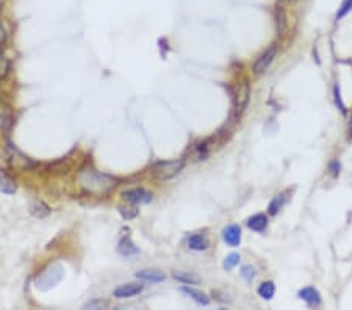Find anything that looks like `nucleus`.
<instances>
[{"label":"nucleus","mask_w":352,"mask_h":310,"mask_svg":"<svg viewBox=\"0 0 352 310\" xmlns=\"http://www.w3.org/2000/svg\"><path fill=\"white\" fill-rule=\"evenodd\" d=\"M77 180L86 193H91V195H96V196L108 195V193H111L114 187L117 185V180L114 177L102 174L93 170V168H85V170H82L77 176Z\"/></svg>","instance_id":"obj_1"},{"label":"nucleus","mask_w":352,"mask_h":310,"mask_svg":"<svg viewBox=\"0 0 352 310\" xmlns=\"http://www.w3.org/2000/svg\"><path fill=\"white\" fill-rule=\"evenodd\" d=\"M63 266L60 263H50L47 268L41 271V274L36 277V287L39 290H50L63 279Z\"/></svg>","instance_id":"obj_2"},{"label":"nucleus","mask_w":352,"mask_h":310,"mask_svg":"<svg viewBox=\"0 0 352 310\" xmlns=\"http://www.w3.org/2000/svg\"><path fill=\"white\" fill-rule=\"evenodd\" d=\"M185 166V160H169V162H158L152 166V176L156 180H169L174 179Z\"/></svg>","instance_id":"obj_3"},{"label":"nucleus","mask_w":352,"mask_h":310,"mask_svg":"<svg viewBox=\"0 0 352 310\" xmlns=\"http://www.w3.org/2000/svg\"><path fill=\"white\" fill-rule=\"evenodd\" d=\"M276 52H277V47L276 46H271L265 52V54H262V55L258 57V60L254 64V74L255 75H262L269 68V64L274 61V58H276Z\"/></svg>","instance_id":"obj_4"},{"label":"nucleus","mask_w":352,"mask_h":310,"mask_svg":"<svg viewBox=\"0 0 352 310\" xmlns=\"http://www.w3.org/2000/svg\"><path fill=\"white\" fill-rule=\"evenodd\" d=\"M122 198L127 202H132V204H149L152 201V195L149 191L142 190V188H135V190H128L122 193Z\"/></svg>","instance_id":"obj_5"},{"label":"nucleus","mask_w":352,"mask_h":310,"mask_svg":"<svg viewBox=\"0 0 352 310\" xmlns=\"http://www.w3.org/2000/svg\"><path fill=\"white\" fill-rule=\"evenodd\" d=\"M142 290H144V283H125V285L117 287L113 291V296L119 299H125V298H133V296L139 294Z\"/></svg>","instance_id":"obj_6"},{"label":"nucleus","mask_w":352,"mask_h":310,"mask_svg":"<svg viewBox=\"0 0 352 310\" xmlns=\"http://www.w3.org/2000/svg\"><path fill=\"white\" fill-rule=\"evenodd\" d=\"M249 96H251L249 83H243V86L240 88V91L237 94V99H235V114H237V118H240L243 111L246 110L247 103H249Z\"/></svg>","instance_id":"obj_7"},{"label":"nucleus","mask_w":352,"mask_h":310,"mask_svg":"<svg viewBox=\"0 0 352 310\" xmlns=\"http://www.w3.org/2000/svg\"><path fill=\"white\" fill-rule=\"evenodd\" d=\"M223 240L232 248L240 246V243H241V229H240V226H237V224L227 226L223 230Z\"/></svg>","instance_id":"obj_8"},{"label":"nucleus","mask_w":352,"mask_h":310,"mask_svg":"<svg viewBox=\"0 0 352 310\" xmlns=\"http://www.w3.org/2000/svg\"><path fill=\"white\" fill-rule=\"evenodd\" d=\"M10 162L15 168H21V170H29L32 166V162L29 157H25L24 153H21L16 147L10 146Z\"/></svg>","instance_id":"obj_9"},{"label":"nucleus","mask_w":352,"mask_h":310,"mask_svg":"<svg viewBox=\"0 0 352 310\" xmlns=\"http://www.w3.org/2000/svg\"><path fill=\"white\" fill-rule=\"evenodd\" d=\"M136 277L141 280H147L152 283H158L161 280L166 279V274L160 269H155V268H149V269H141L136 273Z\"/></svg>","instance_id":"obj_10"},{"label":"nucleus","mask_w":352,"mask_h":310,"mask_svg":"<svg viewBox=\"0 0 352 310\" xmlns=\"http://www.w3.org/2000/svg\"><path fill=\"white\" fill-rule=\"evenodd\" d=\"M299 298L305 301L308 305H319L321 304V294L316 288L313 287H305L299 291Z\"/></svg>","instance_id":"obj_11"},{"label":"nucleus","mask_w":352,"mask_h":310,"mask_svg":"<svg viewBox=\"0 0 352 310\" xmlns=\"http://www.w3.org/2000/svg\"><path fill=\"white\" fill-rule=\"evenodd\" d=\"M188 246L193 251H207L210 248V241L204 234H194L188 238Z\"/></svg>","instance_id":"obj_12"},{"label":"nucleus","mask_w":352,"mask_h":310,"mask_svg":"<svg viewBox=\"0 0 352 310\" xmlns=\"http://www.w3.org/2000/svg\"><path fill=\"white\" fill-rule=\"evenodd\" d=\"M247 227L255 232H263L268 227V218L263 213H257L247 219Z\"/></svg>","instance_id":"obj_13"},{"label":"nucleus","mask_w":352,"mask_h":310,"mask_svg":"<svg viewBox=\"0 0 352 310\" xmlns=\"http://www.w3.org/2000/svg\"><path fill=\"white\" fill-rule=\"evenodd\" d=\"M18 190L15 180H13L4 170H0V191L5 195H15Z\"/></svg>","instance_id":"obj_14"},{"label":"nucleus","mask_w":352,"mask_h":310,"mask_svg":"<svg viewBox=\"0 0 352 310\" xmlns=\"http://www.w3.org/2000/svg\"><path fill=\"white\" fill-rule=\"evenodd\" d=\"M180 291H184L185 294H188L190 298H193L198 304H202V305H208L210 304V298L202 293V291H198V290H194V288H190V287H182Z\"/></svg>","instance_id":"obj_15"},{"label":"nucleus","mask_w":352,"mask_h":310,"mask_svg":"<svg viewBox=\"0 0 352 310\" xmlns=\"http://www.w3.org/2000/svg\"><path fill=\"white\" fill-rule=\"evenodd\" d=\"M117 251H119V254H122L124 257H130V255H136L139 251L138 248L135 246V244L132 243V240H130L128 237L127 238H122L121 243H119V246H117Z\"/></svg>","instance_id":"obj_16"},{"label":"nucleus","mask_w":352,"mask_h":310,"mask_svg":"<svg viewBox=\"0 0 352 310\" xmlns=\"http://www.w3.org/2000/svg\"><path fill=\"white\" fill-rule=\"evenodd\" d=\"M177 280H180L182 283H188V285H198V283H201V279L193 274V273H185V271H175V273L172 274Z\"/></svg>","instance_id":"obj_17"},{"label":"nucleus","mask_w":352,"mask_h":310,"mask_svg":"<svg viewBox=\"0 0 352 310\" xmlns=\"http://www.w3.org/2000/svg\"><path fill=\"white\" fill-rule=\"evenodd\" d=\"M274 293H276V285H274L272 280H266V282H263L262 285L258 287L260 298H263V299H266V301L272 299Z\"/></svg>","instance_id":"obj_18"},{"label":"nucleus","mask_w":352,"mask_h":310,"mask_svg":"<svg viewBox=\"0 0 352 310\" xmlns=\"http://www.w3.org/2000/svg\"><path fill=\"white\" fill-rule=\"evenodd\" d=\"M286 25H288V22H286V13L282 7H277V10H276V30L279 35L285 33Z\"/></svg>","instance_id":"obj_19"},{"label":"nucleus","mask_w":352,"mask_h":310,"mask_svg":"<svg viewBox=\"0 0 352 310\" xmlns=\"http://www.w3.org/2000/svg\"><path fill=\"white\" fill-rule=\"evenodd\" d=\"M285 204V196L283 195H279L277 198H274L268 207V213L269 215H277L282 209V205Z\"/></svg>","instance_id":"obj_20"},{"label":"nucleus","mask_w":352,"mask_h":310,"mask_svg":"<svg viewBox=\"0 0 352 310\" xmlns=\"http://www.w3.org/2000/svg\"><path fill=\"white\" fill-rule=\"evenodd\" d=\"M350 11H352V0H343L340 10L336 11V21H340L344 16H347Z\"/></svg>","instance_id":"obj_21"},{"label":"nucleus","mask_w":352,"mask_h":310,"mask_svg":"<svg viewBox=\"0 0 352 310\" xmlns=\"http://www.w3.org/2000/svg\"><path fill=\"white\" fill-rule=\"evenodd\" d=\"M119 213L122 215L124 219L130 221V219H133V218L138 216V209H135V207H124V205H121L119 207Z\"/></svg>","instance_id":"obj_22"},{"label":"nucleus","mask_w":352,"mask_h":310,"mask_svg":"<svg viewBox=\"0 0 352 310\" xmlns=\"http://www.w3.org/2000/svg\"><path fill=\"white\" fill-rule=\"evenodd\" d=\"M49 209H47V205H44L43 202H35L33 205H32V213L35 215V216H39V218H43V216H46V215H49Z\"/></svg>","instance_id":"obj_23"},{"label":"nucleus","mask_w":352,"mask_h":310,"mask_svg":"<svg viewBox=\"0 0 352 310\" xmlns=\"http://www.w3.org/2000/svg\"><path fill=\"white\" fill-rule=\"evenodd\" d=\"M240 255L238 254H230L226 257V260H224V268L226 269H233L235 266H237L240 263Z\"/></svg>","instance_id":"obj_24"},{"label":"nucleus","mask_w":352,"mask_h":310,"mask_svg":"<svg viewBox=\"0 0 352 310\" xmlns=\"http://www.w3.org/2000/svg\"><path fill=\"white\" fill-rule=\"evenodd\" d=\"M105 307H108V301H105V299H94V301H89L88 304H85V308H91V310L105 308Z\"/></svg>","instance_id":"obj_25"},{"label":"nucleus","mask_w":352,"mask_h":310,"mask_svg":"<svg viewBox=\"0 0 352 310\" xmlns=\"http://www.w3.org/2000/svg\"><path fill=\"white\" fill-rule=\"evenodd\" d=\"M333 96H335V102H336V107L341 110V113H346V105L341 100V94H340V88L335 86L333 88Z\"/></svg>","instance_id":"obj_26"},{"label":"nucleus","mask_w":352,"mask_h":310,"mask_svg":"<svg viewBox=\"0 0 352 310\" xmlns=\"http://www.w3.org/2000/svg\"><path fill=\"white\" fill-rule=\"evenodd\" d=\"M8 71H10V61L4 55H0V79L5 77Z\"/></svg>","instance_id":"obj_27"},{"label":"nucleus","mask_w":352,"mask_h":310,"mask_svg":"<svg viewBox=\"0 0 352 310\" xmlns=\"http://www.w3.org/2000/svg\"><path fill=\"white\" fill-rule=\"evenodd\" d=\"M241 274H243V277H244L246 280H249V282H251V280L255 277V274H257V273H255V269H254L252 266H244V268L241 269Z\"/></svg>","instance_id":"obj_28"},{"label":"nucleus","mask_w":352,"mask_h":310,"mask_svg":"<svg viewBox=\"0 0 352 310\" xmlns=\"http://www.w3.org/2000/svg\"><path fill=\"white\" fill-rule=\"evenodd\" d=\"M330 171H332V176L333 177H336L338 174H340V171H341V165H340V162H332L330 163Z\"/></svg>","instance_id":"obj_29"},{"label":"nucleus","mask_w":352,"mask_h":310,"mask_svg":"<svg viewBox=\"0 0 352 310\" xmlns=\"http://www.w3.org/2000/svg\"><path fill=\"white\" fill-rule=\"evenodd\" d=\"M7 38H8V35H7V30H5V27L2 24H0V49H2L4 46H5V43H7Z\"/></svg>","instance_id":"obj_30"},{"label":"nucleus","mask_w":352,"mask_h":310,"mask_svg":"<svg viewBox=\"0 0 352 310\" xmlns=\"http://www.w3.org/2000/svg\"><path fill=\"white\" fill-rule=\"evenodd\" d=\"M2 5H4V2H2V0H0V11H2Z\"/></svg>","instance_id":"obj_31"}]
</instances>
